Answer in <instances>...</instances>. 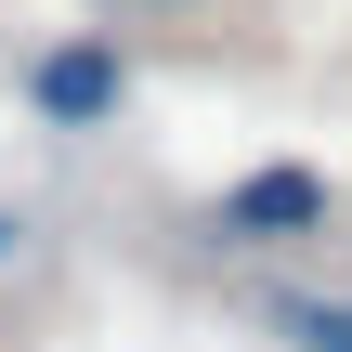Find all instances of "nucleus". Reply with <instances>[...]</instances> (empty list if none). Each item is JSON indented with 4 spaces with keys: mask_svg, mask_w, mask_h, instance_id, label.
I'll return each instance as SVG.
<instances>
[{
    "mask_svg": "<svg viewBox=\"0 0 352 352\" xmlns=\"http://www.w3.org/2000/svg\"><path fill=\"white\" fill-rule=\"evenodd\" d=\"M327 222H340L327 170H248V183L209 196V248H300V235H327Z\"/></svg>",
    "mask_w": 352,
    "mask_h": 352,
    "instance_id": "f257e3e1",
    "label": "nucleus"
},
{
    "mask_svg": "<svg viewBox=\"0 0 352 352\" xmlns=\"http://www.w3.org/2000/svg\"><path fill=\"white\" fill-rule=\"evenodd\" d=\"M26 104H39L52 131H104V118L131 104V65H118V39H52V52L26 65Z\"/></svg>",
    "mask_w": 352,
    "mask_h": 352,
    "instance_id": "f03ea898",
    "label": "nucleus"
},
{
    "mask_svg": "<svg viewBox=\"0 0 352 352\" xmlns=\"http://www.w3.org/2000/svg\"><path fill=\"white\" fill-rule=\"evenodd\" d=\"M261 327L287 352H352V300H300V287H261Z\"/></svg>",
    "mask_w": 352,
    "mask_h": 352,
    "instance_id": "7ed1b4c3",
    "label": "nucleus"
},
{
    "mask_svg": "<svg viewBox=\"0 0 352 352\" xmlns=\"http://www.w3.org/2000/svg\"><path fill=\"white\" fill-rule=\"evenodd\" d=\"M26 235H39V222H26V209H0V274L26 261Z\"/></svg>",
    "mask_w": 352,
    "mask_h": 352,
    "instance_id": "20e7f679",
    "label": "nucleus"
},
{
    "mask_svg": "<svg viewBox=\"0 0 352 352\" xmlns=\"http://www.w3.org/2000/svg\"><path fill=\"white\" fill-rule=\"evenodd\" d=\"M118 13H196V0H118Z\"/></svg>",
    "mask_w": 352,
    "mask_h": 352,
    "instance_id": "39448f33",
    "label": "nucleus"
}]
</instances>
